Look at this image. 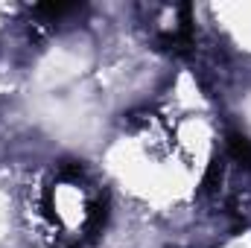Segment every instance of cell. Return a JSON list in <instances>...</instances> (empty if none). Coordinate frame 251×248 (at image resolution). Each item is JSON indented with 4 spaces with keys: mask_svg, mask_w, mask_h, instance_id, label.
<instances>
[{
    "mask_svg": "<svg viewBox=\"0 0 251 248\" xmlns=\"http://www.w3.org/2000/svg\"><path fill=\"white\" fill-rule=\"evenodd\" d=\"M228 155L234 164H240L243 170H251V140L246 134H228Z\"/></svg>",
    "mask_w": 251,
    "mask_h": 248,
    "instance_id": "cell-1",
    "label": "cell"
}]
</instances>
